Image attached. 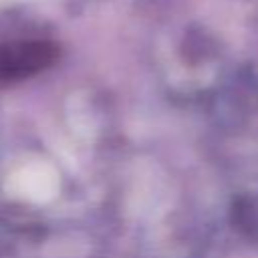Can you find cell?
I'll use <instances>...</instances> for the list:
<instances>
[{
  "label": "cell",
  "instance_id": "1",
  "mask_svg": "<svg viewBox=\"0 0 258 258\" xmlns=\"http://www.w3.org/2000/svg\"><path fill=\"white\" fill-rule=\"evenodd\" d=\"M58 58V48L48 40H16L0 44V83L28 79L48 69Z\"/></svg>",
  "mask_w": 258,
  "mask_h": 258
}]
</instances>
